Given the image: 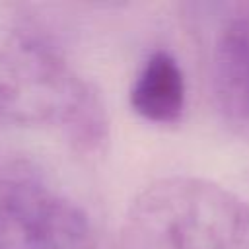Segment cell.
Returning a JSON list of instances; mask_svg holds the SVG:
<instances>
[{
	"mask_svg": "<svg viewBox=\"0 0 249 249\" xmlns=\"http://www.w3.org/2000/svg\"><path fill=\"white\" fill-rule=\"evenodd\" d=\"M0 126H56L82 152L109 134L101 93L37 31L0 23Z\"/></svg>",
	"mask_w": 249,
	"mask_h": 249,
	"instance_id": "6da1fadb",
	"label": "cell"
},
{
	"mask_svg": "<svg viewBox=\"0 0 249 249\" xmlns=\"http://www.w3.org/2000/svg\"><path fill=\"white\" fill-rule=\"evenodd\" d=\"M210 89L224 124L249 142V4H226L212 31Z\"/></svg>",
	"mask_w": 249,
	"mask_h": 249,
	"instance_id": "277c9868",
	"label": "cell"
},
{
	"mask_svg": "<svg viewBox=\"0 0 249 249\" xmlns=\"http://www.w3.org/2000/svg\"><path fill=\"white\" fill-rule=\"evenodd\" d=\"M0 249H97L89 216L29 175L0 177Z\"/></svg>",
	"mask_w": 249,
	"mask_h": 249,
	"instance_id": "3957f363",
	"label": "cell"
},
{
	"mask_svg": "<svg viewBox=\"0 0 249 249\" xmlns=\"http://www.w3.org/2000/svg\"><path fill=\"white\" fill-rule=\"evenodd\" d=\"M128 101L148 123L177 124L187 109V82L179 60L165 49L152 51L132 80Z\"/></svg>",
	"mask_w": 249,
	"mask_h": 249,
	"instance_id": "5b68a950",
	"label": "cell"
},
{
	"mask_svg": "<svg viewBox=\"0 0 249 249\" xmlns=\"http://www.w3.org/2000/svg\"><path fill=\"white\" fill-rule=\"evenodd\" d=\"M128 249H249V202L202 177L169 175L130 202Z\"/></svg>",
	"mask_w": 249,
	"mask_h": 249,
	"instance_id": "7a4b0ae2",
	"label": "cell"
}]
</instances>
